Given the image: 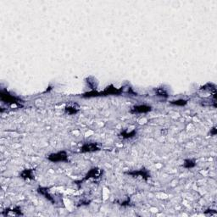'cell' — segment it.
I'll return each mask as SVG.
<instances>
[{"label":"cell","mask_w":217,"mask_h":217,"mask_svg":"<svg viewBox=\"0 0 217 217\" xmlns=\"http://www.w3.org/2000/svg\"><path fill=\"white\" fill-rule=\"evenodd\" d=\"M0 98H1V101L2 102H4L5 104H18L20 106H21L20 105V101L21 100L19 98L17 97H15V96H14V95H11L9 94V92H7L6 90H1L0 92Z\"/></svg>","instance_id":"obj_1"},{"label":"cell","mask_w":217,"mask_h":217,"mask_svg":"<svg viewBox=\"0 0 217 217\" xmlns=\"http://www.w3.org/2000/svg\"><path fill=\"white\" fill-rule=\"evenodd\" d=\"M48 159L51 162H63L68 161V154L65 151H60L55 154H52L49 155Z\"/></svg>","instance_id":"obj_2"},{"label":"cell","mask_w":217,"mask_h":217,"mask_svg":"<svg viewBox=\"0 0 217 217\" xmlns=\"http://www.w3.org/2000/svg\"><path fill=\"white\" fill-rule=\"evenodd\" d=\"M152 107L149 105H136L134 107H132L131 109V113L132 114H142V113H148L149 111H151Z\"/></svg>","instance_id":"obj_3"},{"label":"cell","mask_w":217,"mask_h":217,"mask_svg":"<svg viewBox=\"0 0 217 217\" xmlns=\"http://www.w3.org/2000/svg\"><path fill=\"white\" fill-rule=\"evenodd\" d=\"M99 148L97 143H86L84 144L81 148V153H92V152H95V151H99Z\"/></svg>","instance_id":"obj_4"},{"label":"cell","mask_w":217,"mask_h":217,"mask_svg":"<svg viewBox=\"0 0 217 217\" xmlns=\"http://www.w3.org/2000/svg\"><path fill=\"white\" fill-rule=\"evenodd\" d=\"M128 175H131L133 176H142L143 178H144L145 180H147L148 178L150 177V175L149 174V172L147 171L146 170H140L138 171H132V172H127Z\"/></svg>","instance_id":"obj_5"},{"label":"cell","mask_w":217,"mask_h":217,"mask_svg":"<svg viewBox=\"0 0 217 217\" xmlns=\"http://www.w3.org/2000/svg\"><path fill=\"white\" fill-rule=\"evenodd\" d=\"M65 113L69 114V115H74L77 114L79 110V107L77 104H70L65 107Z\"/></svg>","instance_id":"obj_6"},{"label":"cell","mask_w":217,"mask_h":217,"mask_svg":"<svg viewBox=\"0 0 217 217\" xmlns=\"http://www.w3.org/2000/svg\"><path fill=\"white\" fill-rule=\"evenodd\" d=\"M20 177H22L23 179H33V171L31 169H26L20 173Z\"/></svg>","instance_id":"obj_7"},{"label":"cell","mask_w":217,"mask_h":217,"mask_svg":"<svg viewBox=\"0 0 217 217\" xmlns=\"http://www.w3.org/2000/svg\"><path fill=\"white\" fill-rule=\"evenodd\" d=\"M99 176L100 174H99V170H98L97 168H93V169H92L90 171L86 174V179H87V178H91V177L97 178V177H99Z\"/></svg>","instance_id":"obj_8"},{"label":"cell","mask_w":217,"mask_h":217,"mask_svg":"<svg viewBox=\"0 0 217 217\" xmlns=\"http://www.w3.org/2000/svg\"><path fill=\"white\" fill-rule=\"evenodd\" d=\"M38 193H40V194L42 195H43V196H45V198L46 199H48L49 200H50V201H54L53 200V198L50 196V194L48 193V189L47 188H43V187H39L38 188Z\"/></svg>","instance_id":"obj_9"},{"label":"cell","mask_w":217,"mask_h":217,"mask_svg":"<svg viewBox=\"0 0 217 217\" xmlns=\"http://www.w3.org/2000/svg\"><path fill=\"white\" fill-rule=\"evenodd\" d=\"M195 165H196V163H195V161L193 159H185V160H184L183 166L185 168H188V169H189V168L194 167Z\"/></svg>","instance_id":"obj_10"},{"label":"cell","mask_w":217,"mask_h":217,"mask_svg":"<svg viewBox=\"0 0 217 217\" xmlns=\"http://www.w3.org/2000/svg\"><path fill=\"white\" fill-rule=\"evenodd\" d=\"M121 137L123 138H131V137H133L134 136H136V131H130V132H127V131H123L121 132Z\"/></svg>","instance_id":"obj_11"},{"label":"cell","mask_w":217,"mask_h":217,"mask_svg":"<svg viewBox=\"0 0 217 217\" xmlns=\"http://www.w3.org/2000/svg\"><path fill=\"white\" fill-rule=\"evenodd\" d=\"M187 103V100H183V99H178V100H175V101H171V104H174V105H177V106H184L186 105Z\"/></svg>","instance_id":"obj_12"},{"label":"cell","mask_w":217,"mask_h":217,"mask_svg":"<svg viewBox=\"0 0 217 217\" xmlns=\"http://www.w3.org/2000/svg\"><path fill=\"white\" fill-rule=\"evenodd\" d=\"M156 93H157L158 96H160V97H165V98H167L168 97L167 92L165 90L164 88H157L156 89Z\"/></svg>","instance_id":"obj_13"}]
</instances>
